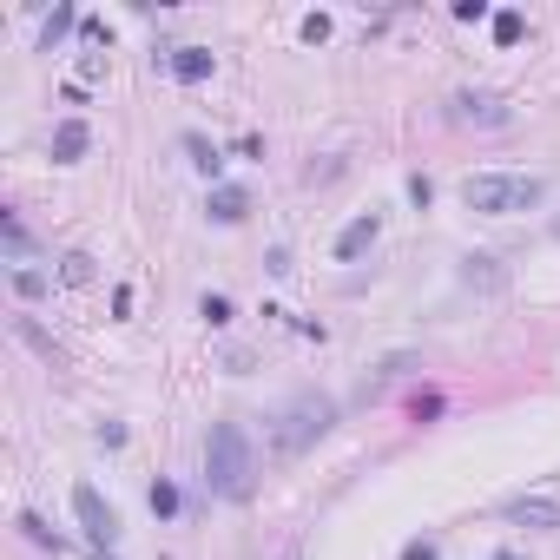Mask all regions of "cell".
<instances>
[{
  "label": "cell",
  "instance_id": "cell-1",
  "mask_svg": "<svg viewBox=\"0 0 560 560\" xmlns=\"http://www.w3.org/2000/svg\"><path fill=\"white\" fill-rule=\"evenodd\" d=\"M205 481L218 501H251L257 495V448L244 422H211L205 435Z\"/></svg>",
  "mask_w": 560,
  "mask_h": 560
},
{
  "label": "cell",
  "instance_id": "cell-2",
  "mask_svg": "<svg viewBox=\"0 0 560 560\" xmlns=\"http://www.w3.org/2000/svg\"><path fill=\"white\" fill-rule=\"evenodd\" d=\"M330 429H336V402L317 396V389H297V396L271 416V455H277V462H297V455L317 448Z\"/></svg>",
  "mask_w": 560,
  "mask_h": 560
},
{
  "label": "cell",
  "instance_id": "cell-3",
  "mask_svg": "<svg viewBox=\"0 0 560 560\" xmlns=\"http://www.w3.org/2000/svg\"><path fill=\"white\" fill-rule=\"evenodd\" d=\"M547 198V178L534 172H475L462 185V205L481 218H508V211H534Z\"/></svg>",
  "mask_w": 560,
  "mask_h": 560
},
{
  "label": "cell",
  "instance_id": "cell-4",
  "mask_svg": "<svg viewBox=\"0 0 560 560\" xmlns=\"http://www.w3.org/2000/svg\"><path fill=\"white\" fill-rule=\"evenodd\" d=\"M73 521H80L86 528V541H93V554H106V547H119V514H112V501L99 495L93 481H80V488H73Z\"/></svg>",
  "mask_w": 560,
  "mask_h": 560
},
{
  "label": "cell",
  "instance_id": "cell-5",
  "mask_svg": "<svg viewBox=\"0 0 560 560\" xmlns=\"http://www.w3.org/2000/svg\"><path fill=\"white\" fill-rule=\"evenodd\" d=\"M448 119H455V126H481V132H488V126H508L514 112L501 106V93H455V99H448Z\"/></svg>",
  "mask_w": 560,
  "mask_h": 560
},
{
  "label": "cell",
  "instance_id": "cell-6",
  "mask_svg": "<svg viewBox=\"0 0 560 560\" xmlns=\"http://www.w3.org/2000/svg\"><path fill=\"white\" fill-rule=\"evenodd\" d=\"M501 521H514V528H541V534H560V501H547V495H514V501H501Z\"/></svg>",
  "mask_w": 560,
  "mask_h": 560
},
{
  "label": "cell",
  "instance_id": "cell-7",
  "mask_svg": "<svg viewBox=\"0 0 560 560\" xmlns=\"http://www.w3.org/2000/svg\"><path fill=\"white\" fill-rule=\"evenodd\" d=\"M376 238H383V218H376V211L350 218V224H343V238H336V264H356V257H363Z\"/></svg>",
  "mask_w": 560,
  "mask_h": 560
},
{
  "label": "cell",
  "instance_id": "cell-8",
  "mask_svg": "<svg viewBox=\"0 0 560 560\" xmlns=\"http://www.w3.org/2000/svg\"><path fill=\"white\" fill-rule=\"evenodd\" d=\"M86 145H93V126H86V119H60V126H53V165H80Z\"/></svg>",
  "mask_w": 560,
  "mask_h": 560
},
{
  "label": "cell",
  "instance_id": "cell-9",
  "mask_svg": "<svg viewBox=\"0 0 560 560\" xmlns=\"http://www.w3.org/2000/svg\"><path fill=\"white\" fill-rule=\"evenodd\" d=\"M165 73H172L178 86H205L211 80V53L205 47H172L165 53Z\"/></svg>",
  "mask_w": 560,
  "mask_h": 560
},
{
  "label": "cell",
  "instance_id": "cell-10",
  "mask_svg": "<svg viewBox=\"0 0 560 560\" xmlns=\"http://www.w3.org/2000/svg\"><path fill=\"white\" fill-rule=\"evenodd\" d=\"M205 211H211V224H244L251 218V192H244V185H211Z\"/></svg>",
  "mask_w": 560,
  "mask_h": 560
},
{
  "label": "cell",
  "instance_id": "cell-11",
  "mask_svg": "<svg viewBox=\"0 0 560 560\" xmlns=\"http://www.w3.org/2000/svg\"><path fill=\"white\" fill-rule=\"evenodd\" d=\"M14 336H20V343H33V356H40V363H66V350H60V343H53V336L47 330H40V323H33V317H14Z\"/></svg>",
  "mask_w": 560,
  "mask_h": 560
},
{
  "label": "cell",
  "instance_id": "cell-12",
  "mask_svg": "<svg viewBox=\"0 0 560 560\" xmlns=\"http://www.w3.org/2000/svg\"><path fill=\"white\" fill-rule=\"evenodd\" d=\"M462 284H468V290H501V264H495L488 251L462 257Z\"/></svg>",
  "mask_w": 560,
  "mask_h": 560
},
{
  "label": "cell",
  "instance_id": "cell-13",
  "mask_svg": "<svg viewBox=\"0 0 560 560\" xmlns=\"http://www.w3.org/2000/svg\"><path fill=\"white\" fill-rule=\"evenodd\" d=\"M73 27H80V14H73V7H53V14H47V27H40V53H53Z\"/></svg>",
  "mask_w": 560,
  "mask_h": 560
},
{
  "label": "cell",
  "instance_id": "cell-14",
  "mask_svg": "<svg viewBox=\"0 0 560 560\" xmlns=\"http://www.w3.org/2000/svg\"><path fill=\"white\" fill-rule=\"evenodd\" d=\"M185 159H192L205 178H218V172H224V152H218V145H205L198 132H185Z\"/></svg>",
  "mask_w": 560,
  "mask_h": 560
},
{
  "label": "cell",
  "instance_id": "cell-15",
  "mask_svg": "<svg viewBox=\"0 0 560 560\" xmlns=\"http://www.w3.org/2000/svg\"><path fill=\"white\" fill-rule=\"evenodd\" d=\"M47 284H53V277H47V271H33V264H20V271H14V297H20V304L47 297Z\"/></svg>",
  "mask_w": 560,
  "mask_h": 560
},
{
  "label": "cell",
  "instance_id": "cell-16",
  "mask_svg": "<svg viewBox=\"0 0 560 560\" xmlns=\"http://www.w3.org/2000/svg\"><path fill=\"white\" fill-rule=\"evenodd\" d=\"M60 277H66V284H93L99 271H93V257H86V251H66L60 257Z\"/></svg>",
  "mask_w": 560,
  "mask_h": 560
},
{
  "label": "cell",
  "instance_id": "cell-17",
  "mask_svg": "<svg viewBox=\"0 0 560 560\" xmlns=\"http://www.w3.org/2000/svg\"><path fill=\"white\" fill-rule=\"evenodd\" d=\"M0 231H7V251H14V257H27V251H33V238H27V224H20L14 211H0Z\"/></svg>",
  "mask_w": 560,
  "mask_h": 560
},
{
  "label": "cell",
  "instance_id": "cell-18",
  "mask_svg": "<svg viewBox=\"0 0 560 560\" xmlns=\"http://www.w3.org/2000/svg\"><path fill=\"white\" fill-rule=\"evenodd\" d=\"M152 514H159V521L178 514V488H172V481H152Z\"/></svg>",
  "mask_w": 560,
  "mask_h": 560
},
{
  "label": "cell",
  "instance_id": "cell-19",
  "mask_svg": "<svg viewBox=\"0 0 560 560\" xmlns=\"http://www.w3.org/2000/svg\"><path fill=\"white\" fill-rule=\"evenodd\" d=\"M198 317H205L211 330H224V323H231V297H205V304H198Z\"/></svg>",
  "mask_w": 560,
  "mask_h": 560
},
{
  "label": "cell",
  "instance_id": "cell-20",
  "mask_svg": "<svg viewBox=\"0 0 560 560\" xmlns=\"http://www.w3.org/2000/svg\"><path fill=\"white\" fill-rule=\"evenodd\" d=\"M20 528H27V541H40V547H60V541H53V528L40 521V514H20Z\"/></svg>",
  "mask_w": 560,
  "mask_h": 560
},
{
  "label": "cell",
  "instance_id": "cell-21",
  "mask_svg": "<svg viewBox=\"0 0 560 560\" xmlns=\"http://www.w3.org/2000/svg\"><path fill=\"white\" fill-rule=\"evenodd\" d=\"M495 40L514 47V40H521V14H495Z\"/></svg>",
  "mask_w": 560,
  "mask_h": 560
},
{
  "label": "cell",
  "instance_id": "cell-22",
  "mask_svg": "<svg viewBox=\"0 0 560 560\" xmlns=\"http://www.w3.org/2000/svg\"><path fill=\"white\" fill-rule=\"evenodd\" d=\"M402 560H442V547H435V541H409V547H402Z\"/></svg>",
  "mask_w": 560,
  "mask_h": 560
},
{
  "label": "cell",
  "instance_id": "cell-23",
  "mask_svg": "<svg viewBox=\"0 0 560 560\" xmlns=\"http://www.w3.org/2000/svg\"><path fill=\"white\" fill-rule=\"evenodd\" d=\"M284 560H304V547H290V554H284Z\"/></svg>",
  "mask_w": 560,
  "mask_h": 560
},
{
  "label": "cell",
  "instance_id": "cell-24",
  "mask_svg": "<svg viewBox=\"0 0 560 560\" xmlns=\"http://www.w3.org/2000/svg\"><path fill=\"white\" fill-rule=\"evenodd\" d=\"M554 238H560V218H554Z\"/></svg>",
  "mask_w": 560,
  "mask_h": 560
},
{
  "label": "cell",
  "instance_id": "cell-25",
  "mask_svg": "<svg viewBox=\"0 0 560 560\" xmlns=\"http://www.w3.org/2000/svg\"><path fill=\"white\" fill-rule=\"evenodd\" d=\"M495 560H514V554H495Z\"/></svg>",
  "mask_w": 560,
  "mask_h": 560
}]
</instances>
